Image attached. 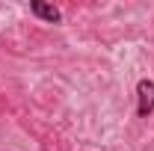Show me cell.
Listing matches in <instances>:
<instances>
[{"instance_id": "6da1fadb", "label": "cell", "mask_w": 154, "mask_h": 151, "mask_svg": "<svg viewBox=\"0 0 154 151\" xmlns=\"http://www.w3.org/2000/svg\"><path fill=\"white\" fill-rule=\"evenodd\" d=\"M154 113V80H139L136 83V116L148 119Z\"/></svg>"}, {"instance_id": "7a4b0ae2", "label": "cell", "mask_w": 154, "mask_h": 151, "mask_svg": "<svg viewBox=\"0 0 154 151\" xmlns=\"http://www.w3.org/2000/svg\"><path fill=\"white\" fill-rule=\"evenodd\" d=\"M30 12H33L36 18L48 21V24H59V21H62V12H59L54 3H45V0H33V3H30Z\"/></svg>"}]
</instances>
